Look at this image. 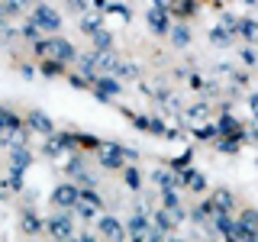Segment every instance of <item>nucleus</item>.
I'll list each match as a JSON object with an SVG mask.
<instances>
[{
	"instance_id": "1",
	"label": "nucleus",
	"mask_w": 258,
	"mask_h": 242,
	"mask_svg": "<svg viewBox=\"0 0 258 242\" xmlns=\"http://www.w3.org/2000/svg\"><path fill=\"white\" fill-rule=\"evenodd\" d=\"M32 52L39 55V58H58L64 65H71V62H78V48L68 42V39H61L58 32L55 36H48V39H39V42H32Z\"/></svg>"
},
{
	"instance_id": "2",
	"label": "nucleus",
	"mask_w": 258,
	"mask_h": 242,
	"mask_svg": "<svg viewBox=\"0 0 258 242\" xmlns=\"http://www.w3.org/2000/svg\"><path fill=\"white\" fill-rule=\"evenodd\" d=\"M45 232L55 242H71V239H75V216H71V210H58V213L48 216V220H45Z\"/></svg>"
},
{
	"instance_id": "3",
	"label": "nucleus",
	"mask_w": 258,
	"mask_h": 242,
	"mask_svg": "<svg viewBox=\"0 0 258 242\" xmlns=\"http://www.w3.org/2000/svg\"><path fill=\"white\" fill-rule=\"evenodd\" d=\"M29 20L39 26V32H48V36H55V32L61 29V13L55 10V7H48V4H39V7H32Z\"/></svg>"
},
{
	"instance_id": "4",
	"label": "nucleus",
	"mask_w": 258,
	"mask_h": 242,
	"mask_svg": "<svg viewBox=\"0 0 258 242\" xmlns=\"http://www.w3.org/2000/svg\"><path fill=\"white\" fill-rule=\"evenodd\" d=\"M29 165H32L29 149H26V145H16L13 155H10V188H13V191L23 188V171H26Z\"/></svg>"
},
{
	"instance_id": "5",
	"label": "nucleus",
	"mask_w": 258,
	"mask_h": 242,
	"mask_svg": "<svg viewBox=\"0 0 258 242\" xmlns=\"http://www.w3.org/2000/svg\"><path fill=\"white\" fill-rule=\"evenodd\" d=\"M91 91H94V97L100 103H113V97L123 94V84H119V78H113V75H100V78H94Z\"/></svg>"
},
{
	"instance_id": "6",
	"label": "nucleus",
	"mask_w": 258,
	"mask_h": 242,
	"mask_svg": "<svg viewBox=\"0 0 258 242\" xmlns=\"http://www.w3.org/2000/svg\"><path fill=\"white\" fill-rule=\"evenodd\" d=\"M97 158H100V165L107 168V171H116V168H126L129 165L126 155H123V145H116V142H100Z\"/></svg>"
},
{
	"instance_id": "7",
	"label": "nucleus",
	"mask_w": 258,
	"mask_h": 242,
	"mask_svg": "<svg viewBox=\"0 0 258 242\" xmlns=\"http://www.w3.org/2000/svg\"><path fill=\"white\" fill-rule=\"evenodd\" d=\"M71 149H75V136L71 133H58V129H55V133L45 139V155L48 158H58V155H64V152H71Z\"/></svg>"
},
{
	"instance_id": "8",
	"label": "nucleus",
	"mask_w": 258,
	"mask_h": 242,
	"mask_svg": "<svg viewBox=\"0 0 258 242\" xmlns=\"http://www.w3.org/2000/svg\"><path fill=\"white\" fill-rule=\"evenodd\" d=\"M145 23H149V29L155 32V36H168V32H171V13H168L165 7H149Z\"/></svg>"
},
{
	"instance_id": "9",
	"label": "nucleus",
	"mask_w": 258,
	"mask_h": 242,
	"mask_svg": "<svg viewBox=\"0 0 258 242\" xmlns=\"http://www.w3.org/2000/svg\"><path fill=\"white\" fill-rule=\"evenodd\" d=\"M97 229H100V236L107 242H123L126 239V223H119L116 216H110V213L97 220Z\"/></svg>"
},
{
	"instance_id": "10",
	"label": "nucleus",
	"mask_w": 258,
	"mask_h": 242,
	"mask_svg": "<svg viewBox=\"0 0 258 242\" xmlns=\"http://www.w3.org/2000/svg\"><path fill=\"white\" fill-rule=\"evenodd\" d=\"M75 204H78V184L64 181V184H58V188L52 191V207H58V210H71Z\"/></svg>"
},
{
	"instance_id": "11",
	"label": "nucleus",
	"mask_w": 258,
	"mask_h": 242,
	"mask_svg": "<svg viewBox=\"0 0 258 242\" xmlns=\"http://www.w3.org/2000/svg\"><path fill=\"white\" fill-rule=\"evenodd\" d=\"M26 129H32V133H39V136H52L55 133V123L45 116L42 110H29L26 113Z\"/></svg>"
},
{
	"instance_id": "12",
	"label": "nucleus",
	"mask_w": 258,
	"mask_h": 242,
	"mask_svg": "<svg viewBox=\"0 0 258 242\" xmlns=\"http://www.w3.org/2000/svg\"><path fill=\"white\" fill-rule=\"evenodd\" d=\"M177 174H181V184H184V188H187V191H194V194H204L207 191V174L204 171H197V168H184V171H177Z\"/></svg>"
},
{
	"instance_id": "13",
	"label": "nucleus",
	"mask_w": 258,
	"mask_h": 242,
	"mask_svg": "<svg viewBox=\"0 0 258 242\" xmlns=\"http://www.w3.org/2000/svg\"><path fill=\"white\" fill-rule=\"evenodd\" d=\"M210 204H213V213H232L236 197H232L229 188H216L213 194H210Z\"/></svg>"
},
{
	"instance_id": "14",
	"label": "nucleus",
	"mask_w": 258,
	"mask_h": 242,
	"mask_svg": "<svg viewBox=\"0 0 258 242\" xmlns=\"http://www.w3.org/2000/svg\"><path fill=\"white\" fill-rule=\"evenodd\" d=\"M152 226H155L158 232H165V236H171V232H174L181 223H177V216L171 213V210L161 207V210H155V213H152Z\"/></svg>"
},
{
	"instance_id": "15",
	"label": "nucleus",
	"mask_w": 258,
	"mask_h": 242,
	"mask_svg": "<svg viewBox=\"0 0 258 242\" xmlns=\"http://www.w3.org/2000/svg\"><path fill=\"white\" fill-rule=\"evenodd\" d=\"M152 181L158 184L161 191H184V184H181V174L177 171H168V168H155V171H152Z\"/></svg>"
},
{
	"instance_id": "16",
	"label": "nucleus",
	"mask_w": 258,
	"mask_h": 242,
	"mask_svg": "<svg viewBox=\"0 0 258 242\" xmlns=\"http://www.w3.org/2000/svg\"><path fill=\"white\" fill-rule=\"evenodd\" d=\"M216 129H220V136H229V139H242V136H245V126H242L232 113H223Z\"/></svg>"
},
{
	"instance_id": "17",
	"label": "nucleus",
	"mask_w": 258,
	"mask_h": 242,
	"mask_svg": "<svg viewBox=\"0 0 258 242\" xmlns=\"http://www.w3.org/2000/svg\"><path fill=\"white\" fill-rule=\"evenodd\" d=\"M161 204H165V210H171V213L177 216V223H184L187 220V213H184V207H181V191H161Z\"/></svg>"
},
{
	"instance_id": "18",
	"label": "nucleus",
	"mask_w": 258,
	"mask_h": 242,
	"mask_svg": "<svg viewBox=\"0 0 258 242\" xmlns=\"http://www.w3.org/2000/svg\"><path fill=\"white\" fill-rule=\"evenodd\" d=\"M16 129H26V123H23V119L16 116L13 110L0 107V136H7V133H16Z\"/></svg>"
},
{
	"instance_id": "19",
	"label": "nucleus",
	"mask_w": 258,
	"mask_h": 242,
	"mask_svg": "<svg viewBox=\"0 0 258 242\" xmlns=\"http://www.w3.org/2000/svg\"><path fill=\"white\" fill-rule=\"evenodd\" d=\"M168 13H171V16H181V20H187V16L197 13V0H171V4H168Z\"/></svg>"
},
{
	"instance_id": "20",
	"label": "nucleus",
	"mask_w": 258,
	"mask_h": 242,
	"mask_svg": "<svg viewBox=\"0 0 258 242\" xmlns=\"http://www.w3.org/2000/svg\"><path fill=\"white\" fill-rule=\"evenodd\" d=\"M190 220L197 223V226H210V220H213V204H210V200L197 204V207L190 210Z\"/></svg>"
},
{
	"instance_id": "21",
	"label": "nucleus",
	"mask_w": 258,
	"mask_h": 242,
	"mask_svg": "<svg viewBox=\"0 0 258 242\" xmlns=\"http://www.w3.org/2000/svg\"><path fill=\"white\" fill-rule=\"evenodd\" d=\"M171 42L177 45V48H187L190 45V26H184V20H181V26H171Z\"/></svg>"
},
{
	"instance_id": "22",
	"label": "nucleus",
	"mask_w": 258,
	"mask_h": 242,
	"mask_svg": "<svg viewBox=\"0 0 258 242\" xmlns=\"http://www.w3.org/2000/svg\"><path fill=\"white\" fill-rule=\"evenodd\" d=\"M216 226V232H223V236H229L232 232V226H236V216L232 213H213V220H210Z\"/></svg>"
},
{
	"instance_id": "23",
	"label": "nucleus",
	"mask_w": 258,
	"mask_h": 242,
	"mask_svg": "<svg viewBox=\"0 0 258 242\" xmlns=\"http://www.w3.org/2000/svg\"><path fill=\"white\" fill-rule=\"evenodd\" d=\"M23 229H26L29 236H36V232H42V229H45V223L36 216V210H26V213H23Z\"/></svg>"
},
{
	"instance_id": "24",
	"label": "nucleus",
	"mask_w": 258,
	"mask_h": 242,
	"mask_svg": "<svg viewBox=\"0 0 258 242\" xmlns=\"http://www.w3.org/2000/svg\"><path fill=\"white\" fill-rule=\"evenodd\" d=\"M123 184H126L129 191H139L142 188V174H139V168H136V165H126L123 168Z\"/></svg>"
},
{
	"instance_id": "25",
	"label": "nucleus",
	"mask_w": 258,
	"mask_h": 242,
	"mask_svg": "<svg viewBox=\"0 0 258 242\" xmlns=\"http://www.w3.org/2000/svg\"><path fill=\"white\" fill-rule=\"evenodd\" d=\"M232 39H236V36H229L223 26H213V29H210V42L220 45V48H232Z\"/></svg>"
},
{
	"instance_id": "26",
	"label": "nucleus",
	"mask_w": 258,
	"mask_h": 242,
	"mask_svg": "<svg viewBox=\"0 0 258 242\" xmlns=\"http://www.w3.org/2000/svg\"><path fill=\"white\" fill-rule=\"evenodd\" d=\"M239 36L245 42H258V20H239Z\"/></svg>"
},
{
	"instance_id": "27",
	"label": "nucleus",
	"mask_w": 258,
	"mask_h": 242,
	"mask_svg": "<svg viewBox=\"0 0 258 242\" xmlns=\"http://www.w3.org/2000/svg\"><path fill=\"white\" fill-rule=\"evenodd\" d=\"M42 71L45 78H61L64 75V62H58V58H42Z\"/></svg>"
},
{
	"instance_id": "28",
	"label": "nucleus",
	"mask_w": 258,
	"mask_h": 242,
	"mask_svg": "<svg viewBox=\"0 0 258 242\" xmlns=\"http://www.w3.org/2000/svg\"><path fill=\"white\" fill-rule=\"evenodd\" d=\"M239 145H242V139H229V136H216V149H220L223 155H236V152H239Z\"/></svg>"
},
{
	"instance_id": "29",
	"label": "nucleus",
	"mask_w": 258,
	"mask_h": 242,
	"mask_svg": "<svg viewBox=\"0 0 258 242\" xmlns=\"http://www.w3.org/2000/svg\"><path fill=\"white\" fill-rule=\"evenodd\" d=\"M236 220H239L242 229H258V210H255V207H248V210H242Z\"/></svg>"
},
{
	"instance_id": "30",
	"label": "nucleus",
	"mask_w": 258,
	"mask_h": 242,
	"mask_svg": "<svg viewBox=\"0 0 258 242\" xmlns=\"http://www.w3.org/2000/svg\"><path fill=\"white\" fill-rule=\"evenodd\" d=\"M78 200H81V204H87V207H94V210H103V200L97 197L91 188H78Z\"/></svg>"
},
{
	"instance_id": "31",
	"label": "nucleus",
	"mask_w": 258,
	"mask_h": 242,
	"mask_svg": "<svg viewBox=\"0 0 258 242\" xmlns=\"http://www.w3.org/2000/svg\"><path fill=\"white\" fill-rule=\"evenodd\" d=\"M94 45H97V52H113V36L107 29H100V32H94Z\"/></svg>"
},
{
	"instance_id": "32",
	"label": "nucleus",
	"mask_w": 258,
	"mask_h": 242,
	"mask_svg": "<svg viewBox=\"0 0 258 242\" xmlns=\"http://www.w3.org/2000/svg\"><path fill=\"white\" fill-rule=\"evenodd\" d=\"M20 36L26 39V42H39V39H42V32H39V26H36L32 20H26V23L20 26Z\"/></svg>"
},
{
	"instance_id": "33",
	"label": "nucleus",
	"mask_w": 258,
	"mask_h": 242,
	"mask_svg": "<svg viewBox=\"0 0 258 242\" xmlns=\"http://www.w3.org/2000/svg\"><path fill=\"white\" fill-rule=\"evenodd\" d=\"M123 116L133 123L136 129H142V133H149V126H152V116H139V113H133V110H123Z\"/></svg>"
},
{
	"instance_id": "34",
	"label": "nucleus",
	"mask_w": 258,
	"mask_h": 242,
	"mask_svg": "<svg viewBox=\"0 0 258 242\" xmlns=\"http://www.w3.org/2000/svg\"><path fill=\"white\" fill-rule=\"evenodd\" d=\"M20 10H23L20 0H0V16H4V20H10V16H20Z\"/></svg>"
},
{
	"instance_id": "35",
	"label": "nucleus",
	"mask_w": 258,
	"mask_h": 242,
	"mask_svg": "<svg viewBox=\"0 0 258 242\" xmlns=\"http://www.w3.org/2000/svg\"><path fill=\"white\" fill-rule=\"evenodd\" d=\"M103 26H100V16H84V20H81V32H84V36H94V32H100Z\"/></svg>"
},
{
	"instance_id": "36",
	"label": "nucleus",
	"mask_w": 258,
	"mask_h": 242,
	"mask_svg": "<svg viewBox=\"0 0 258 242\" xmlns=\"http://www.w3.org/2000/svg\"><path fill=\"white\" fill-rule=\"evenodd\" d=\"M113 75L116 78H139V68H136V65H126V62H116V68H113Z\"/></svg>"
},
{
	"instance_id": "37",
	"label": "nucleus",
	"mask_w": 258,
	"mask_h": 242,
	"mask_svg": "<svg viewBox=\"0 0 258 242\" xmlns=\"http://www.w3.org/2000/svg\"><path fill=\"white\" fill-rule=\"evenodd\" d=\"M194 136H197V139H216V136H220V129H216V123H204V126L194 129Z\"/></svg>"
},
{
	"instance_id": "38",
	"label": "nucleus",
	"mask_w": 258,
	"mask_h": 242,
	"mask_svg": "<svg viewBox=\"0 0 258 242\" xmlns=\"http://www.w3.org/2000/svg\"><path fill=\"white\" fill-rule=\"evenodd\" d=\"M81 171H87V165H84V155L78 152V155H71V161H68V174H71V177H78Z\"/></svg>"
},
{
	"instance_id": "39",
	"label": "nucleus",
	"mask_w": 258,
	"mask_h": 242,
	"mask_svg": "<svg viewBox=\"0 0 258 242\" xmlns=\"http://www.w3.org/2000/svg\"><path fill=\"white\" fill-rule=\"evenodd\" d=\"M220 26L229 32V36H239V16H232V13H223V23Z\"/></svg>"
},
{
	"instance_id": "40",
	"label": "nucleus",
	"mask_w": 258,
	"mask_h": 242,
	"mask_svg": "<svg viewBox=\"0 0 258 242\" xmlns=\"http://www.w3.org/2000/svg\"><path fill=\"white\" fill-rule=\"evenodd\" d=\"M71 213H78L81 220H94V216H97V210H94V207H87V204H81V200H78V204L71 207Z\"/></svg>"
},
{
	"instance_id": "41",
	"label": "nucleus",
	"mask_w": 258,
	"mask_h": 242,
	"mask_svg": "<svg viewBox=\"0 0 258 242\" xmlns=\"http://www.w3.org/2000/svg\"><path fill=\"white\" fill-rule=\"evenodd\" d=\"M68 84H71V87H78V91H91V78L78 75V71H75V75L68 78Z\"/></svg>"
},
{
	"instance_id": "42",
	"label": "nucleus",
	"mask_w": 258,
	"mask_h": 242,
	"mask_svg": "<svg viewBox=\"0 0 258 242\" xmlns=\"http://www.w3.org/2000/svg\"><path fill=\"white\" fill-rule=\"evenodd\" d=\"M239 58L245 62L248 68H255V65H258V55H255V48H252V45H245V48H242V52H239Z\"/></svg>"
},
{
	"instance_id": "43",
	"label": "nucleus",
	"mask_w": 258,
	"mask_h": 242,
	"mask_svg": "<svg viewBox=\"0 0 258 242\" xmlns=\"http://www.w3.org/2000/svg\"><path fill=\"white\" fill-rule=\"evenodd\" d=\"M190 155H194V152L187 149V152H184V155H181V158H174V161H171V171H184V168H187V165H190Z\"/></svg>"
},
{
	"instance_id": "44",
	"label": "nucleus",
	"mask_w": 258,
	"mask_h": 242,
	"mask_svg": "<svg viewBox=\"0 0 258 242\" xmlns=\"http://www.w3.org/2000/svg\"><path fill=\"white\" fill-rule=\"evenodd\" d=\"M149 133H152V136H168V126L161 123L158 116H152V126H149Z\"/></svg>"
},
{
	"instance_id": "45",
	"label": "nucleus",
	"mask_w": 258,
	"mask_h": 242,
	"mask_svg": "<svg viewBox=\"0 0 258 242\" xmlns=\"http://www.w3.org/2000/svg\"><path fill=\"white\" fill-rule=\"evenodd\" d=\"M207 113H210V103H197V107L187 110V116L190 119H200V116H207Z\"/></svg>"
},
{
	"instance_id": "46",
	"label": "nucleus",
	"mask_w": 258,
	"mask_h": 242,
	"mask_svg": "<svg viewBox=\"0 0 258 242\" xmlns=\"http://www.w3.org/2000/svg\"><path fill=\"white\" fill-rule=\"evenodd\" d=\"M145 242H168V236H165V232H158L155 226H152V229H149V236H145Z\"/></svg>"
},
{
	"instance_id": "47",
	"label": "nucleus",
	"mask_w": 258,
	"mask_h": 242,
	"mask_svg": "<svg viewBox=\"0 0 258 242\" xmlns=\"http://www.w3.org/2000/svg\"><path fill=\"white\" fill-rule=\"evenodd\" d=\"M68 10L71 13H84L87 10V0H68Z\"/></svg>"
},
{
	"instance_id": "48",
	"label": "nucleus",
	"mask_w": 258,
	"mask_h": 242,
	"mask_svg": "<svg viewBox=\"0 0 258 242\" xmlns=\"http://www.w3.org/2000/svg\"><path fill=\"white\" fill-rule=\"evenodd\" d=\"M232 81H236L239 87H245L248 84V75H245V71H232Z\"/></svg>"
},
{
	"instance_id": "49",
	"label": "nucleus",
	"mask_w": 258,
	"mask_h": 242,
	"mask_svg": "<svg viewBox=\"0 0 258 242\" xmlns=\"http://www.w3.org/2000/svg\"><path fill=\"white\" fill-rule=\"evenodd\" d=\"M242 139H252V142H258V126H252L245 136H242Z\"/></svg>"
},
{
	"instance_id": "50",
	"label": "nucleus",
	"mask_w": 258,
	"mask_h": 242,
	"mask_svg": "<svg viewBox=\"0 0 258 242\" xmlns=\"http://www.w3.org/2000/svg\"><path fill=\"white\" fill-rule=\"evenodd\" d=\"M248 107H252V110H258V94H248Z\"/></svg>"
},
{
	"instance_id": "51",
	"label": "nucleus",
	"mask_w": 258,
	"mask_h": 242,
	"mask_svg": "<svg viewBox=\"0 0 258 242\" xmlns=\"http://www.w3.org/2000/svg\"><path fill=\"white\" fill-rule=\"evenodd\" d=\"M242 242H258V229H252V232H248V236L242 239Z\"/></svg>"
},
{
	"instance_id": "52",
	"label": "nucleus",
	"mask_w": 258,
	"mask_h": 242,
	"mask_svg": "<svg viewBox=\"0 0 258 242\" xmlns=\"http://www.w3.org/2000/svg\"><path fill=\"white\" fill-rule=\"evenodd\" d=\"M78 242H97V239L91 236V232H84V236H78Z\"/></svg>"
},
{
	"instance_id": "53",
	"label": "nucleus",
	"mask_w": 258,
	"mask_h": 242,
	"mask_svg": "<svg viewBox=\"0 0 258 242\" xmlns=\"http://www.w3.org/2000/svg\"><path fill=\"white\" fill-rule=\"evenodd\" d=\"M168 4H171V0H152V7H165V10H168Z\"/></svg>"
},
{
	"instance_id": "54",
	"label": "nucleus",
	"mask_w": 258,
	"mask_h": 242,
	"mask_svg": "<svg viewBox=\"0 0 258 242\" xmlns=\"http://www.w3.org/2000/svg\"><path fill=\"white\" fill-rule=\"evenodd\" d=\"M20 4H23V7H26V4H32V7H39V4H42V0H20Z\"/></svg>"
},
{
	"instance_id": "55",
	"label": "nucleus",
	"mask_w": 258,
	"mask_h": 242,
	"mask_svg": "<svg viewBox=\"0 0 258 242\" xmlns=\"http://www.w3.org/2000/svg\"><path fill=\"white\" fill-rule=\"evenodd\" d=\"M168 242H187L184 236H168Z\"/></svg>"
},
{
	"instance_id": "56",
	"label": "nucleus",
	"mask_w": 258,
	"mask_h": 242,
	"mask_svg": "<svg viewBox=\"0 0 258 242\" xmlns=\"http://www.w3.org/2000/svg\"><path fill=\"white\" fill-rule=\"evenodd\" d=\"M7 29V20H4V16H0V32H4Z\"/></svg>"
},
{
	"instance_id": "57",
	"label": "nucleus",
	"mask_w": 258,
	"mask_h": 242,
	"mask_svg": "<svg viewBox=\"0 0 258 242\" xmlns=\"http://www.w3.org/2000/svg\"><path fill=\"white\" fill-rule=\"evenodd\" d=\"M226 242H239V239H236V236H226Z\"/></svg>"
},
{
	"instance_id": "58",
	"label": "nucleus",
	"mask_w": 258,
	"mask_h": 242,
	"mask_svg": "<svg viewBox=\"0 0 258 242\" xmlns=\"http://www.w3.org/2000/svg\"><path fill=\"white\" fill-rule=\"evenodd\" d=\"M245 4H248V7H255V4H258V0H245Z\"/></svg>"
},
{
	"instance_id": "59",
	"label": "nucleus",
	"mask_w": 258,
	"mask_h": 242,
	"mask_svg": "<svg viewBox=\"0 0 258 242\" xmlns=\"http://www.w3.org/2000/svg\"><path fill=\"white\" fill-rule=\"evenodd\" d=\"M197 242H204V239H197Z\"/></svg>"
},
{
	"instance_id": "60",
	"label": "nucleus",
	"mask_w": 258,
	"mask_h": 242,
	"mask_svg": "<svg viewBox=\"0 0 258 242\" xmlns=\"http://www.w3.org/2000/svg\"><path fill=\"white\" fill-rule=\"evenodd\" d=\"M255 161H258V155H255Z\"/></svg>"
}]
</instances>
